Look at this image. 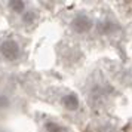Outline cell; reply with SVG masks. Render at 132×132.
Returning <instances> with one entry per match:
<instances>
[{
  "label": "cell",
  "mask_w": 132,
  "mask_h": 132,
  "mask_svg": "<svg viewBox=\"0 0 132 132\" xmlns=\"http://www.w3.org/2000/svg\"><path fill=\"white\" fill-rule=\"evenodd\" d=\"M37 18V13L33 12V11H28V12H25L24 15H22V22L27 25H30L34 22V19Z\"/></svg>",
  "instance_id": "52a82bcc"
},
{
  "label": "cell",
  "mask_w": 132,
  "mask_h": 132,
  "mask_svg": "<svg viewBox=\"0 0 132 132\" xmlns=\"http://www.w3.org/2000/svg\"><path fill=\"white\" fill-rule=\"evenodd\" d=\"M114 30H116V24H114V22H111V21H108V19L102 21L101 24H100V31H101L102 34L113 33Z\"/></svg>",
  "instance_id": "8992f818"
},
{
  "label": "cell",
  "mask_w": 132,
  "mask_h": 132,
  "mask_svg": "<svg viewBox=\"0 0 132 132\" xmlns=\"http://www.w3.org/2000/svg\"><path fill=\"white\" fill-rule=\"evenodd\" d=\"M92 25H94V22H92V19L88 16V15H77L76 18L73 19L71 22V28L76 33H80V34H83V33H88V31L92 28Z\"/></svg>",
  "instance_id": "7a4b0ae2"
},
{
  "label": "cell",
  "mask_w": 132,
  "mask_h": 132,
  "mask_svg": "<svg viewBox=\"0 0 132 132\" xmlns=\"http://www.w3.org/2000/svg\"><path fill=\"white\" fill-rule=\"evenodd\" d=\"M0 54L7 61H15L19 58L21 55V48L16 40L13 39H6L0 43Z\"/></svg>",
  "instance_id": "6da1fadb"
},
{
  "label": "cell",
  "mask_w": 132,
  "mask_h": 132,
  "mask_svg": "<svg viewBox=\"0 0 132 132\" xmlns=\"http://www.w3.org/2000/svg\"><path fill=\"white\" fill-rule=\"evenodd\" d=\"M61 102H62V105L68 111H76V110H79V105H80V101H79L76 94H67V95H64Z\"/></svg>",
  "instance_id": "3957f363"
},
{
  "label": "cell",
  "mask_w": 132,
  "mask_h": 132,
  "mask_svg": "<svg viewBox=\"0 0 132 132\" xmlns=\"http://www.w3.org/2000/svg\"><path fill=\"white\" fill-rule=\"evenodd\" d=\"M45 129H46V132H67V129L61 123L54 122V120H48L45 123Z\"/></svg>",
  "instance_id": "277c9868"
},
{
  "label": "cell",
  "mask_w": 132,
  "mask_h": 132,
  "mask_svg": "<svg viewBox=\"0 0 132 132\" xmlns=\"http://www.w3.org/2000/svg\"><path fill=\"white\" fill-rule=\"evenodd\" d=\"M9 9H12L13 12L16 13H22L25 11V2H21V0H12L7 3Z\"/></svg>",
  "instance_id": "5b68a950"
},
{
  "label": "cell",
  "mask_w": 132,
  "mask_h": 132,
  "mask_svg": "<svg viewBox=\"0 0 132 132\" xmlns=\"http://www.w3.org/2000/svg\"><path fill=\"white\" fill-rule=\"evenodd\" d=\"M9 107V98L5 95H0V108H6Z\"/></svg>",
  "instance_id": "ba28073f"
}]
</instances>
